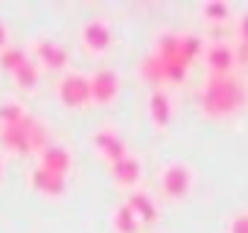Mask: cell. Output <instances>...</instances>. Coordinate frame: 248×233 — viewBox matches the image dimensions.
Masks as SVG:
<instances>
[{
  "label": "cell",
  "instance_id": "obj_2",
  "mask_svg": "<svg viewBox=\"0 0 248 233\" xmlns=\"http://www.w3.org/2000/svg\"><path fill=\"white\" fill-rule=\"evenodd\" d=\"M199 105L210 116L236 114L245 105V87L233 73H210L199 87Z\"/></svg>",
  "mask_w": 248,
  "mask_h": 233
},
{
  "label": "cell",
  "instance_id": "obj_8",
  "mask_svg": "<svg viewBox=\"0 0 248 233\" xmlns=\"http://www.w3.org/2000/svg\"><path fill=\"white\" fill-rule=\"evenodd\" d=\"M120 93V76L117 70H96L91 76V102H99V105H108L114 102Z\"/></svg>",
  "mask_w": 248,
  "mask_h": 233
},
{
  "label": "cell",
  "instance_id": "obj_6",
  "mask_svg": "<svg viewBox=\"0 0 248 233\" xmlns=\"http://www.w3.org/2000/svg\"><path fill=\"white\" fill-rule=\"evenodd\" d=\"M38 166L41 169H47V172H53V175H62V178H67V172L73 169V155H70V149L67 146H62V143H50V146H44L41 152H38Z\"/></svg>",
  "mask_w": 248,
  "mask_h": 233
},
{
  "label": "cell",
  "instance_id": "obj_23",
  "mask_svg": "<svg viewBox=\"0 0 248 233\" xmlns=\"http://www.w3.org/2000/svg\"><path fill=\"white\" fill-rule=\"evenodd\" d=\"M236 29H239V41L248 44V12L239 15V27H236Z\"/></svg>",
  "mask_w": 248,
  "mask_h": 233
},
{
  "label": "cell",
  "instance_id": "obj_3",
  "mask_svg": "<svg viewBox=\"0 0 248 233\" xmlns=\"http://www.w3.org/2000/svg\"><path fill=\"white\" fill-rule=\"evenodd\" d=\"M0 140L15 155H30V152H41L44 146H50L47 126L38 123L32 114H27L18 126H3L0 129Z\"/></svg>",
  "mask_w": 248,
  "mask_h": 233
},
{
  "label": "cell",
  "instance_id": "obj_11",
  "mask_svg": "<svg viewBox=\"0 0 248 233\" xmlns=\"http://www.w3.org/2000/svg\"><path fill=\"white\" fill-rule=\"evenodd\" d=\"M114 35H111V27L102 21V18H93V21H85L82 24V44L93 53H105L111 47Z\"/></svg>",
  "mask_w": 248,
  "mask_h": 233
},
{
  "label": "cell",
  "instance_id": "obj_1",
  "mask_svg": "<svg viewBox=\"0 0 248 233\" xmlns=\"http://www.w3.org/2000/svg\"><path fill=\"white\" fill-rule=\"evenodd\" d=\"M193 61L181 50V32H164L155 41V50L143 61V79L149 82H184Z\"/></svg>",
  "mask_w": 248,
  "mask_h": 233
},
{
  "label": "cell",
  "instance_id": "obj_19",
  "mask_svg": "<svg viewBox=\"0 0 248 233\" xmlns=\"http://www.w3.org/2000/svg\"><path fill=\"white\" fill-rule=\"evenodd\" d=\"M12 76H15V82H18L21 87H35V85H38V64L30 58V61H27L24 67H18Z\"/></svg>",
  "mask_w": 248,
  "mask_h": 233
},
{
  "label": "cell",
  "instance_id": "obj_17",
  "mask_svg": "<svg viewBox=\"0 0 248 233\" xmlns=\"http://www.w3.org/2000/svg\"><path fill=\"white\" fill-rule=\"evenodd\" d=\"M27 61H30V53H27L24 47H6L3 53H0V67L9 70V73H15V70L24 67Z\"/></svg>",
  "mask_w": 248,
  "mask_h": 233
},
{
  "label": "cell",
  "instance_id": "obj_12",
  "mask_svg": "<svg viewBox=\"0 0 248 233\" xmlns=\"http://www.w3.org/2000/svg\"><path fill=\"white\" fill-rule=\"evenodd\" d=\"M93 146H96V152L102 155V160H108V163H114V160H120V158L129 155L123 137H120L114 129H108V126H102V129L93 134Z\"/></svg>",
  "mask_w": 248,
  "mask_h": 233
},
{
  "label": "cell",
  "instance_id": "obj_14",
  "mask_svg": "<svg viewBox=\"0 0 248 233\" xmlns=\"http://www.w3.org/2000/svg\"><path fill=\"white\" fill-rule=\"evenodd\" d=\"M30 184H32L38 192H44V195H62V192H64V178H62V175H53V172H47V169H41V166H35V169L30 172Z\"/></svg>",
  "mask_w": 248,
  "mask_h": 233
},
{
  "label": "cell",
  "instance_id": "obj_22",
  "mask_svg": "<svg viewBox=\"0 0 248 233\" xmlns=\"http://www.w3.org/2000/svg\"><path fill=\"white\" fill-rule=\"evenodd\" d=\"M231 233H248V213H236L231 218Z\"/></svg>",
  "mask_w": 248,
  "mask_h": 233
},
{
  "label": "cell",
  "instance_id": "obj_26",
  "mask_svg": "<svg viewBox=\"0 0 248 233\" xmlns=\"http://www.w3.org/2000/svg\"><path fill=\"white\" fill-rule=\"evenodd\" d=\"M0 178H3V160H0Z\"/></svg>",
  "mask_w": 248,
  "mask_h": 233
},
{
  "label": "cell",
  "instance_id": "obj_16",
  "mask_svg": "<svg viewBox=\"0 0 248 233\" xmlns=\"http://www.w3.org/2000/svg\"><path fill=\"white\" fill-rule=\"evenodd\" d=\"M111 227L117 233H140V218L135 216V210L129 204H120L114 213H111Z\"/></svg>",
  "mask_w": 248,
  "mask_h": 233
},
{
  "label": "cell",
  "instance_id": "obj_9",
  "mask_svg": "<svg viewBox=\"0 0 248 233\" xmlns=\"http://www.w3.org/2000/svg\"><path fill=\"white\" fill-rule=\"evenodd\" d=\"M108 169H111V178H114L120 187H126V189H132V192H135V187H138L140 178H143V163H140L135 155H126V158L108 163Z\"/></svg>",
  "mask_w": 248,
  "mask_h": 233
},
{
  "label": "cell",
  "instance_id": "obj_7",
  "mask_svg": "<svg viewBox=\"0 0 248 233\" xmlns=\"http://www.w3.org/2000/svg\"><path fill=\"white\" fill-rule=\"evenodd\" d=\"M35 58H38L41 67H47V70H67V64H70L67 47L59 44V41H50V38L35 41Z\"/></svg>",
  "mask_w": 248,
  "mask_h": 233
},
{
  "label": "cell",
  "instance_id": "obj_25",
  "mask_svg": "<svg viewBox=\"0 0 248 233\" xmlns=\"http://www.w3.org/2000/svg\"><path fill=\"white\" fill-rule=\"evenodd\" d=\"M236 61H245L248 64V44H239L236 47Z\"/></svg>",
  "mask_w": 248,
  "mask_h": 233
},
{
  "label": "cell",
  "instance_id": "obj_18",
  "mask_svg": "<svg viewBox=\"0 0 248 233\" xmlns=\"http://www.w3.org/2000/svg\"><path fill=\"white\" fill-rule=\"evenodd\" d=\"M24 116H27V108L21 102H15V99L3 102V105H0V129H3V126H18Z\"/></svg>",
  "mask_w": 248,
  "mask_h": 233
},
{
  "label": "cell",
  "instance_id": "obj_13",
  "mask_svg": "<svg viewBox=\"0 0 248 233\" xmlns=\"http://www.w3.org/2000/svg\"><path fill=\"white\" fill-rule=\"evenodd\" d=\"M146 111H149V120H152L155 129H167L170 120H172V99H170V93L152 87V93L146 99Z\"/></svg>",
  "mask_w": 248,
  "mask_h": 233
},
{
  "label": "cell",
  "instance_id": "obj_15",
  "mask_svg": "<svg viewBox=\"0 0 248 233\" xmlns=\"http://www.w3.org/2000/svg\"><path fill=\"white\" fill-rule=\"evenodd\" d=\"M126 204L135 210V216L140 218V224H149V221H155V218H158V207H155L152 195H149V192H143V189H135V192L129 195V201H126Z\"/></svg>",
  "mask_w": 248,
  "mask_h": 233
},
{
  "label": "cell",
  "instance_id": "obj_5",
  "mask_svg": "<svg viewBox=\"0 0 248 233\" xmlns=\"http://www.w3.org/2000/svg\"><path fill=\"white\" fill-rule=\"evenodd\" d=\"M193 187V169L187 163H167L161 169V189L170 198H184Z\"/></svg>",
  "mask_w": 248,
  "mask_h": 233
},
{
  "label": "cell",
  "instance_id": "obj_21",
  "mask_svg": "<svg viewBox=\"0 0 248 233\" xmlns=\"http://www.w3.org/2000/svg\"><path fill=\"white\" fill-rule=\"evenodd\" d=\"M202 38L199 35H193V32H181V50H184V56L193 61L196 56H202Z\"/></svg>",
  "mask_w": 248,
  "mask_h": 233
},
{
  "label": "cell",
  "instance_id": "obj_4",
  "mask_svg": "<svg viewBox=\"0 0 248 233\" xmlns=\"http://www.w3.org/2000/svg\"><path fill=\"white\" fill-rule=\"evenodd\" d=\"M56 93L67 108H79V105L91 102V79L82 73H64L56 85Z\"/></svg>",
  "mask_w": 248,
  "mask_h": 233
},
{
  "label": "cell",
  "instance_id": "obj_20",
  "mask_svg": "<svg viewBox=\"0 0 248 233\" xmlns=\"http://www.w3.org/2000/svg\"><path fill=\"white\" fill-rule=\"evenodd\" d=\"M202 15H204L207 21H225V18L231 15V6L225 3V0H210V3L202 6Z\"/></svg>",
  "mask_w": 248,
  "mask_h": 233
},
{
  "label": "cell",
  "instance_id": "obj_10",
  "mask_svg": "<svg viewBox=\"0 0 248 233\" xmlns=\"http://www.w3.org/2000/svg\"><path fill=\"white\" fill-rule=\"evenodd\" d=\"M204 61H207L210 73H233V67H236V47H231L225 41H213L204 50Z\"/></svg>",
  "mask_w": 248,
  "mask_h": 233
},
{
  "label": "cell",
  "instance_id": "obj_24",
  "mask_svg": "<svg viewBox=\"0 0 248 233\" xmlns=\"http://www.w3.org/2000/svg\"><path fill=\"white\" fill-rule=\"evenodd\" d=\"M9 47V29H6V24L0 21V53H3Z\"/></svg>",
  "mask_w": 248,
  "mask_h": 233
}]
</instances>
